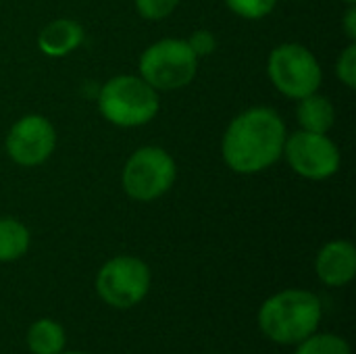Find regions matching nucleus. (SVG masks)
<instances>
[{
    "instance_id": "nucleus-4",
    "label": "nucleus",
    "mask_w": 356,
    "mask_h": 354,
    "mask_svg": "<svg viewBox=\"0 0 356 354\" xmlns=\"http://www.w3.org/2000/svg\"><path fill=\"white\" fill-rule=\"evenodd\" d=\"M198 69V58L186 40H161L140 56V77L159 90H179L188 86Z\"/></svg>"
},
{
    "instance_id": "nucleus-21",
    "label": "nucleus",
    "mask_w": 356,
    "mask_h": 354,
    "mask_svg": "<svg viewBox=\"0 0 356 354\" xmlns=\"http://www.w3.org/2000/svg\"><path fill=\"white\" fill-rule=\"evenodd\" d=\"M344 2H348V4H355L356 0H344Z\"/></svg>"
},
{
    "instance_id": "nucleus-20",
    "label": "nucleus",
    "mask_w": 356,
    "mask_h": 354,
    "mask_svg": "<svg viewBox=\"0 0 356 354\" xmlns=\"http://www.w3.org/2000/svg\"><path fill=\"white\" fill-rule=\"evenodd\" d=\"M344 29H346V35L355 42L356 40V8L355 4H350L348 13L344 15Z\"/></svg>"
},
{
    "instance_id": "nucleus-10",
    "label": "nucleus",
    "mask_w": 356,
    "mask_h": 354,
    "mask_svg": "<svg viewBox=\"0 0 356 354\" xmlns=\"http://www.w3.org/2000/svg\"><path fill=\"white\" fill-rule=\"evenodd\" d=\"M315 269L325 286L340 288L350 284L356 275V248L348 240H334L325 244L317 255Z\"/></svg>"
},
{
    "instance_id": "nucleus-11",
    "label": "nucleus",
    "mask_w": 356,
    "mask_h": 354,
    "mask_svg": "<svg viewBox=\"0 0 356 354\" xmlns=\"http://www.w3.org/2000/svg\"><path fill=\"white\" fill-rule=\"evenodd\" d=\"M83 42V27L73 19H54L38 35V46L46 56L60 58L77 50Z\"/></svg>"
},
{
    "instance_id": "nucleus-14",
    "label": "nucleus",
    "mask_w": 356,
    "mask_h": 354,
    "mask_svg": "<svg viewBox=\"0 0 356 354\" xmlns=\"http://www.w3.org/2000/svg\"><path fill=\"white\" fill-rule=\"evenodd\" d=\"M29 248V230L13 219L2 217L0 219V263H10L21 259Z\"/></svg>"
},
{
    "instance_id": "nucleus-6",
    "label": "nucleus",
    "mask_w": 356,
    "mask_h": 354,
    "mask_svg": "<svg viewBox=\"0 0 356 354\" xmlns=\"http://www.w3.org/2000/svg\"><path fill=\"white\" fill-rule=\"evenodd\" d=\"M177 177L173 156L159 146L138 148L123 169V190L129 198L150 202L171 190Z\"/></svg>"
},
{
    "instance_id": "nucleus-3",
    "label": "nucleus",
    "mask_w": 356,
    "mask_h": 354,
    "mask_svg": "<svg viewBox=\"0 0 356 354\" xmlns=\"http://www.w3.org/2000/svg\"><path fill=\"white\" fill-rule=\"evenodd\" d=\"M100 115L117 127H140L159 113V94L138 75H117L98 94Z\"/></svg>"
},
{
    "instance_id": "nucleus-16",
    "label": "nucleus",
    "mask_w": 356,
    "mask_h": 354,
    "mask_svg": "<svg viewBox=\"0 0 356 354\" xmlns=\"http://www.w3.org/2000/svg\"><path fill=\"white\" fill-rule=\"evenodd\" d=\"M225 2L232 8V13H236L242 19H263L277 4V0H225Z\"/></svg>"
},
{
    "instance_id": "nucleus-18",
    "label": "nucleus",
    "mask_w": 356,
    "mask_h": 354,
    "mask_svg": "<svg viewBox=\"0 0 356 354\" xmlns=\"http://www.w3.org/2000/svg\"><path fill=\"white\" fill-rule=\"evenodd\" d=\"M336 73L340 77V81L344 86H348L350 90L356 88V44L353 42L350 46L344 48V52L340 54L338 63H336Z\"/></svg>"
},
{
    "instance_id": "nucleus-13",
    "label": "nucleus",
    "mask_w": 356,
    "mask_h": 354,
    "mask_svg": "<svg viewBox=\"0 0 356 354\" xmlns=\"http://www.w3.org/2000/svg\"><path fill=\"white\" fill-rule=\"evenodd\" d=\"M27 348L31 354H58L65 348V332L52 319H38L27 330Z\"/></svg>"
},
{
    "instance_id": "nucleus-5",
    "label": "nucleus",
    "mask_w": 356,
    "mask_h": 354,
    "mask_svg": "<svg viewBox=\"0 0 356 354\" xmlns=\"http://www.w3.org/2000/svg\"><path fill=\"white\" fill-rule=\"evenodd\" d=\"M271 83L288 98H305L321 86L323 71L315 54L302 44H282L271 50L267 61Z\"/></svg>"
},
{
    "instance_id": "nucleus-22",
    "label": "nucleus",
    "mask_w": 356,
    "mask_h": 354,
    "mask_svg": "<svg viewBox=\"0 0 356 354\" xmlns=\"http://www.w3.org/2000/svg\"><path fill=\"white\" fill-rule=\"evenodd\" d=\"M58 354H86V353H58Z\"/></svg>"
},
{
    "instance_id": "nucleus-19",
    "label": "nucleus",
    "mask_w": 356,
    "mask_h": 354,
    "mask_svg": "<svg viewBox=\"0 0 356 354\" xmlns=\"http://www.w3.org/2000/svg\"><path fill=\"white\" fill-rule=\"evenodd\" d=\"M188 46L192 48V52L196 54V58H202V56H209L215 52L217 48V40L215 35L209 31V29H198L190 35V40H186Z\"/></svg>"
},
{
    "instance_id": "nucleus-12",
    "label": "nucleus",
    "mask_w": 356,
    "mask_h": 354,
    "mask_svg": "<svg viewBox=\"0 0 356 354\" xmlns=\"http://www.w3.org/2000/svg\"><path fill=\"white\" fill-rule=\"evenodd\" d=\"M296 115L302 129L315 134H327L336 121V108L332 100L327 96H319L317 92L300 98Z\"/></svg>"
},
{
    "instance_id": "nucleus-1",
    "label": "nucleus",
    "mask_w": 356,
    "mask_h": 354,
    "mask_svg": "<svg viewBox=\"0 0 356 354\" xmlns=\"http://www.w3.org/2000/svg\"><path fill=\"white\" fill-rule=\"evenodd\" d=\"M286 138V123L273 108H248L229 123L223 136V161L242 175L265 171L284 154Z\"/></svg>"
},
{
    "instance_id": "nucleus-2",
    "label": "nucleus",
    "mask_w": 356,
    "mask_h": 354,
    "mask_svg": "<svg viewBox=\"0 0 356 354\" xmlns=\"http://www.w3.org/2000/svg\"><path fill=\"white\" fill-rule=\"evenodd\" d=\"M321 300L307 290H284L267 298L259 311L261 332L275 344H300L321 323Z\"/></svg>"
},
{
    "instance_id": "nucleus-15",
    "label": "nucleus",
    "mask_w": 356,
    "mask_h": 354,
    "mask_svg": "<svg viewBox=\"0 0 356 354\" xmlns=\"http://www.w3.org/2000/svg\"><path fill=\"white\" fill-rule=\"evenodd\" d=\"M294 354H350V346L336 334H313L298 344Z\"/></svg>"
},
{
    "instance_id": "nucleus-9",
    "label": "nucleus",
    "mask_w": 356,
    "mask_h": 354,
    "mask_svg": "<svg viewBox=\"0 0 356 354\" xmlns=\"http://www.w3.org/2000/svg\"><path fill=\"white\" fill-rule=\"evenodd\" d=\"M56 146V131L42 115H25L6 136V152L21 167L42 165Z\"/></svg>"
},
{
    "instance_id": "nucleus-17",
    "label": "nucleus",
    "mask_w": 356,
    "mask_h": 354,
    "mask_svg": "<svg viewBox=\"0 0 356 354\" xmlns=\"http://www.w3.org/2000/svg\"><path fill=\"white\" fill-rule=\"evenodd\" d=\"M179 0H136L138 13L148 21H161L177 8Z\"/></svg>"
},
{
    "instance_id": "nucleus-8",
    "label": "nucleus",
    "mask_w": 356,
    "mask_h": 354,
    "mask_svg": "<svg viewBox=\"0 0 356 354\" xmlns=\"http://www.w3.org/2000/svg\"><path fill=\"white\" fill-rule=\"evenodd\" d=\"M284 154L288 165L307 179L321 182L340 169V150L325 134L300 129L286 138Z\"/></svg>"
},
{
    "instance_id": "nucleus-7",
    "label": "nucleus",
    "mask_w": 356,
    "mask_h": 354,
    "mask_svg": "<svg viewBox=\"0 0 356 354\" xmlns=\"http://www.w3.org/2000/svg\"><path fill=\"white\" fill-rule=\"evenodd\" d=\"M150 290V269L136 257H115L96 275L98 296L113 309H131Z\"/></svg>"
}]
</instances>
